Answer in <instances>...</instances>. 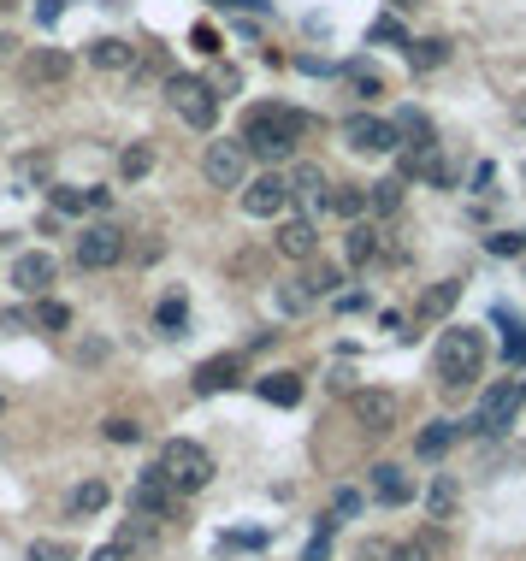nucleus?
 <instances>
[{
    "instance_id": "nucleus-44",
    "label": "nucleus",
    "mask_w": 526,
    "mask_h": 561,
    "mask_svg": "<svg viewBox=\"0 0 526 561\" xmlns=\"http://www.w3.org/2000/svg\"><path fill=\"white\" fill-rule=\"evenodd\" d=\"M60 12H66V0H42V12H36V18H42V24H54Z\"/></svg>"
},
{
    "instance_id": "nucleus-33",
    "label": "nucleus",
    "mask_w": 526,
    "mask_h": 561,
    "mask_svg": "<svg viewBox=\"0 0 526 561\" xmlns=\"http://www.w3.org/2000/svg\"><path fill=\"white\" fill-rule=\"evenodd\" d=\"M349 89H355L361 101H373V95H385V83H379V77H373L367 65H349Z\"/></svg>"
},
{
    "instance_id": "nucleus-21",
    "label": "nucleus",
    "mask_w": 526,
    "mask_h": 561,
    "mask_svg": "<svg viewBox=\"0 0 526 561\" xmlns=\"http://www.w3.org/2000/svg\"><path fill=\"white\" fill-rule=\"evenodd\" d=\"M456 437H461V426H456V420H432L426 432L414 437V455H420V461H438V455H444V449H450Z\"/></svg>"
},
{
    "instance_id": "nucleus-24",
    "label": "nucleus",
    "mask_w": 526,
    "mask_h": 561,
    "mask_svg": "<svg viewBox=\"0 0 526 561\" xmlns=\"http://www.w3.org/2000/svg\"><path fill=\"white\" fill-rule=\"evenodd\" d=\"M379 243H385V237H379L373 225H355L349 243H343V249H349V266H373V260H379Z\"/></svg>"
},
{
    "instance_id": "nucleus-32",
    "label": "nucleus",
    "mask_w": 526,
    "mask_h": 561,
    "mask_svg": "<svg viewBox=\"0 0 526 561\" xmlns=\"http://www.w3.org/2000/svg\"><path fill=\"white\" fill-rule=\"evenodd\" d=\"M30 319H36L42 331H66V325H71V308H66V302H48V296H42V302H36V313H30Z\"/></svg>"
},
{
    "instance_id": "nucleus-8",
    "label": "nucleus",
    "mask_w": 526,
    "mask_h": 561,
    "mask_svg": "<svg viewBox=\"0 0 526 561\" xmlns=\"http://www.w3.org/2000/svg\"><path fill=\"white\" fill-rule=\"evenodd\" d=\"M290 201H296V189H290L284 172H261V178L243 184V213H249V219H278Z\"/></svg>"
},
{
    "instance_id": "nucleus-9",
    "label": "nucleus",
    "mask_w": 526,
    "mask_h": 561,
    "mask_svg": "<svg viewBox=\"0 0 526 561\" xmlns=\"http://www.w3.org/2000/svg\"><path fill=\"white\" fill-rule=\"evenodd\" d=\"M343 142H349L355 154H396V148H402V136H396V119H373V113H355V119H343Z\"/></svg>"
},
{
    "instance_id": "nucleus-11",
    "label": "nucleus",
    "mask_w": 526,
    "mask_h": 561,
    "mask_svg": "<svg viewBox=\"0 0 526 561\" xmlns=\"http://www.w3.org/2000/svg\"><path fill=\"white\" fill-rule=\"evenodd\" d=\"M349 414H355L367 432H391L396 426V396L391 390H355V396H349Z\"/></svg>"
},
{
    "instance_id": "nucleus-34",
    "label": "nucleus",
    "mask_w": 526,
    "mask_h": 561,
    "mask_svg": "<svg viewBox=\"0 0 526 561\" xmlns=\"http://www.w3.org/2000/svg\"><path fill=\"white\" fill-rule=\"evenodd\" d=\"M71 556H77L71 544H54V538H36V544H30V556H24V561H71Z\"/></svg>"
},
{
    "instance_id": "nucleus-2",
    "label": "nucleus",
    "mask_w": 526,
    "mask_h": 561,
    "mask_svg": "<svg viewBox=\"0 0 526 561\" xmlns=\"http://www.w3.org/2000/svg\"><path fill=\"white\" fill-rule=\"evenodd\" d=\"M479 367H485V337L473 325H450L438 337V384L444 390H467L479 378Z\"/></svg>"
},
{
    "instance_id": "nucleus-38",
    "label": "nucleus",
    "mask_w": 526,
    "mask_h": 561,
    "mask_svg": "<svg viewBox=\"0 0 526 561\" xmlns=\"http://www.w3.org/2000/svg\"><path fill=\"white\" fill-rule=\"evenodd\" d=\"M367 36H373V42H408V36H402V24H396V18H379V24H373V30H367Z\"/></svg>"
},
{
    "instance_id": "nucleus-36",
    "label": "nucleus",
    "mask_w": 526,
    "mask_h": 561,
    "mask_svg": "<svg viewBox=\"0 0 526 561\" xmlns=\"http://www.w3.org/2000/svg\"><path fill=\"white\" fill-rule=\"evenodd\" d=\"M136 437H142L136 420H125V414H113V420H107V443H136Z\"/></svg>"
},
{
    "instance_id": "nucleus-22",
    "label": "nucleus",
    "mask_w": 526,
    "mask_h": 561,
    "mask_svg": "<svg viewBox=\"0 0 526 561\" xmlns=\"http://www.w3.org/2000/svg\"><path fill=\"white\" fill-rule=\"evenodd\" d=\"M290 189H296V201H308V207H331V189H326V172H320V166H296V172H290Z\"/></svg>"
},
{
    "instance_id": "nucleus-19",
    "label": "nucleus",
    "mask_w": 526,
    "mask_h": 561,
    "mask_svg": "<svg viewBox=\"0 0 526 561\" xmlns=\"http://www.w3.org/2000/svg\"><path fill=\"white\" fill-rule=\"evenodd\" d=\"M461 302V278H438L432 290H420V319H450Z\"/></svg>"
},
{
    "instance_id": "nucleus-42",
    "label": "nucleus",
    "mask_w": 526,
    "mask_h": 561,
    "mask_svg": "<svg viewBox=\"0 0 526 561\" xmlns=\"http://www.w3.org/2000/svg\"><path fill=\"white\" fill-rule=\"evenodd\" d=\"M355 508H361V497H355V491H337V508H331V514H337V520H349V514H355Z\"/></svg>"
},
{
    "instance_id": "nucleus-31",
    "label": "nucleus",
    "mask_w": 526,
    "mask_h": 561,
    "mask_svg": "<svg viewBox=\"0 0 526 561\" xmlns=\"http://www.w3.org/2000/svg\"><path fill=\"white\" fill-rule=\"evenodd\" d=\"M119 172H125V178H148V172H154V148H142V142H131V148H125V154H119Z\"/></svg>"
},
{
    "instance_id": "nucleus-26",
    "label": "nucleus",
    "mask_w": 526,
    "mask_h": 561,
    "mask_svg": "<svg viewBox=\"0 0 526 561\" xmlns=\"http://www.w3.org/2000/svg\"><path fill=\"white\" fill-rule=\"evenodd\" d=\"M154 325H160L166 337H178V331L190 325V302H184L178 290H172V296H160V308H154Z\"/></svg>"
},
{
    "instance_id": "nucleus-25",
    "label": "nucleus",
    "mask_w": 526,
    "mask_h": 561,
    "mask_svg": "<svg viewBox=\"0 0 526 561\" xmlns=\"http://www.w3.org/2000/svg\"><path fill=\"white\" fill-rule=\"evenodd\" d=\"M396 207H402V178H379V184H367V213L391 219Z\"/></svg>"
},
{
    "instance_id": "nucleus-17",
    "label": "nucleus",
    "mask_w": 526,
    "mask_h": 561,
    "mask_svg": "<svg viewBox=\"0 0 526 561\" xmlns=\"http://www.w3.org/2000/svg\"><path fill=\"white\" fill-rule=\"evenodd\" d=\"M89 65L95 71H136V48L119 36H101V42H89Z\"/></svg>"
},
{
    "instance_id": "nucleus-1",
    "label": "nucleus",
    "mask_w": 526,
    "mask_h": 561,
    "mask_svg": "<svg viewBox=\"0 0 526 561\" xmlns=\"http://www.w3.org/2000/svg\"><path fill=\"white\" fill-rule=\"evenodd\" d=\"M308 113H296V107H249V119H243V148L249 154H261V160H290L296 154V142L308 136Z\"/></svg>"
},
{
    "instance_id": "nucleus-10",
    "label": "nucleus",
    "mask_w": 526,
    "mask_h": 561,
    "mask_svg": "<svg viewBox=\"0 0 526 561\" xmlns=\"http://www.w3.org/2000/svg\"><path fill=\"white\" fill-rule=\"evenodd\" d=\"M131 508H136V520H166L172 508H178V485L160 473V461L136 479V491H131Z\"/></svg>"
},
{
    "instance_id": "nucleus-29",
    "label": "nucleus",
    "mask_w": 526,
    "mask_h": 561,
    "mask_svg": "<svg viewBox=\"0 0 526 561\" xmlns=\"http://www.w3.org/2000/svg\"><path fill=\"white\" fill-rule=\"evenodd\" d=\"M331 213H343V219L367 213V189H361V184H337V189H331Z\"/></svg>"
},
{
    "instance_id": "nucleus-28",
    "label": "nucleus",
    "mask_w": 526,
    "mask_h": 561,
    "mask_svg": "<svg viewBox=\"0 0 526 561\" xmlns=\"http://www.w3.org/2000/svg\"><path fill=\"white\" fill-rule=\"evenodd\" d=\"M450 60V42H438V36H432V42H408V65H414V71H432V65H444Z\"/></svg>"
},
{
    "instance_id": "nucleus-5",
    "label": "nucleus",
    "mask_w": 526,
    "mask_h": 561,
    "mask_svg": "<svg viewBox=\"0 0 526 561\" xmlns=\"http://www.w3.org/2000/svg\"><path fill=\"white\" fill-rule=\"evenodd\" d=\"M166 101H172V113H178L190 130L219 125V95H213L201 77H172V83H166Z\"/></svg>"
},
{
    "instance_id": "nucleus-3",
    "label": "nucleus",
    "mask_w": 526,
    "mask_h": 561,
    "mask_svg": "<svg viewBox=\"0 0 526 561\" xmlns=\"http://www.w3.org/2000/svg\"><path fill=\"white\" fill-rule=\"evenodd\" d=\"M160 473L178 485V497H196V491L213 485V455H207L201 443H190V437H172V443L160 449Z\"/></svg>"
},
{
    "instance_id": "nucleus-7",
    "label": "nucleus",
    "mask_w": 526,
    "mask_h": 561,
    "mask_svg": "<svg viewBox=\"0 0 526 561\" xmlns=\"http://www.w3.org/2000/svg\"><path fill=\"white\" fill-rule=\"evenodd\" d=\"M71 260H77V272H107V266H119V260H125V231H119V225H83Z\"/></svg>"
},
{
    "instance_id": "nucleus-27",
    "label": "nucleus",
    "mask_w": 526,
    "mask_h": 561,
    "mask_svg": "<svg viewBox=\"0 0 526 561\" xmlns=\"http://www.w3.org/2000/svg\"><path fill=\"white\" fill-rule=\"evenodd\" d=\"M314 302H320V296L308 290V278H290V284H278V308L290 313V319H296V313H308Z\"/></svg>"
},
{
    "instance_id": "nucleus-43",
    "label": "nucleus",
    "mask_w": 526,
    "mask_h": 561,
    "mask_svg": "<svg viewBox=\"0 0 526 561\" xmlns=\"http://www.w3.org/2000/svg\"><path fill=\"white\" fill-rule=\"evenodd\" d=\"M196 48H201V54H219V36H213L207 24H201V30H196Z\"/></svg>"
},
{
    "instance_id": "nucleus-15",
    "label": "nucleus",
    "mask_w": 526,
    "mask_h": 561,
    "mask_svg": "<svg viewBox=\"0 0 526 561\" xmlns=\"http://www.w3.org/2000/svg\"><path fill=\"white\" fill-rule=\"evenodd\" d=\"M237 378H243V355H213V361H201L196 367L190 384H196L201 396H219V390H231Z\"/></svg>"
},
{
    "instance_id": "nucleus-16",
    "label": "nucleus",
    "mask_w": 526,
    "mask_h": 561,
    "mask_svg": "<svg viewBox=\"0 0 526 561\" xmlns=\"http://www.w3.org/2000/svg\"><path fill=\"white\" fill-rule=\"evenodd\" d=\"M373 497L385 502V508H402V502L414 497V479L396 461H385V467H373Z\"/></svg>"
},
{
    "instance_id": "nucleus-18",
    "label": "nucleus",
    "mask_w": 526,
    "mask_h": 561,
    "mask_svg": "<svg viewBox=\"0 0 526 561\" xmlns=\"http://www.w3.org/2000/svg\"><path fill=\"white\" fill-rule=\"evenodd\" d=\"M255 396L272 402V408H296V402H302V378L296 373H266V378H255Z\"/></svg>"
},
{
    "instance_id": "nucleus-47",
    "label": "nucleus",
    "mask_w": 526,
    "mask_h": 561,
    "mask_svg": "<svg viewBox=\"0 0 526 561\" xmlns=\"http://www.w3.org/2000/svg\"><path fill=\"white\" fill-rule=\"evenodd\" d=\"M521 272H526V254H521Z\"/></svg>"
},
{
    "instance_id": "nucleus-39",
    "label": "nucleus",
    "mask_w": 526,
    "mask_h": 561,
    "mask_svg": "<svg viewBox=\"0 0 526 561\" xmlns=\"http://www.w3.org/2000/svg\"><path fill=\"white\" fill-rule=\"evenodd\" d=\"M503 355H509V367H521V361H526V325H521V331H509V343H503Z\"/></svg>"
},
{
    "instance_id": "nucleus-14",
    "label": "nucleus",
    "mask_w": 526,
    "mask_h": 561,
    "mask_svg": "<svg viewBox=\"0 0 526 561\" xmlns=\"http://www.w3.org/2000/svg\"><path fill=\"white\" fill-rule=\"evenodd\" d=\"M272 249L284 254V260H314V254H320V231H314V219H284L278 237H272Z\"/></svg>"
},
{
    "instance_id": "nucleus-35",
    "label": "nucleus",
    "mask_w": 526,
    "mask_h": 561,
    "mask_svg": "<svg viewBox=\"0 0 526 561\" xmlns=\"http://www.w3.org/2000/svg\"><path fill=\"white\" fill-rule=\"evenodd\" d=\"M337 284H343V272H337V266H314V272H308V290H314V296H331Z\"/></svg>"
},
{
    "instance_id": "nucleus-12",
    "label": "nucleus",
    "mask_w": 526,
    "mask_h": 561,
    "mask_svg": "<svg viewBox=\"0 0 526 561\" xmlns=\"http://www.w3.org/2000/svg\"><path fill=\"white\" fill-rule=\"evenodd\" d=\"M54 254H42V249H30V254H18L12 260V284L24 290V296H48V284H54Z\"/></svg>"
},
{
    "instance_id": "nucleus-4",
    "label": "nucleus",
    "mask_w": 526,
    "mask_h": 561,
    "mask_svg": "<svg viewBox=\"0 0 526 561\" xmlns=\"http://www.w3.org/2000/svg\"><path fill=\"white\" fill-rule=\"evenodd\" d=\"M521 402H526V384H521V378H503V384H491V390L473 402V420H467L461 432H479V437L509 432L515 414H521Z\"/></svg>"
},
{
    "instance_id": "nucleus-20",
    "label": "nucleus",
    "mask_w": 526,
    "mask_h": 561,
    "mask_svg": "<svg viewBox=\"0 0 526 561\" xmlns=\"http://www.w3.org/2000/svg\"><path fill=\"white\" fill-rule=\"evenodd\" d=\"M396 136H402L408 154H432V119H426V113L402 107V113H396Z\"/></svg>"
},
{
    "instance_id": "nucleus-23",
    "label": "nucleus",
    "mask_w": 526,
    "mask_h": 561,
    "mask_svg": "<svg viewBox=\"0 0 526 561\" xmlns=\"http://www.w3.org/2000/svg\"><path fill=\"white\" fill-rule=\"evenodd\" d=\"M456 502H461L456 479H450V473H438V479H432V491H426V514H432V520H450V514H456Z\"/></svg>"
},
{
    "instance_id": "nucleus-6",
    "label": "nucleus",
    "mask_w": 526,
    "mask_h": 561,
    "mask_svg": "<svg viewBox=\"0 0 526 561\" xmlns=\"http://www.w3.org/2000/svg\"><path fill=\"white\" fill-rule=\"evenodd\" d=\"M201 178L213 189H243L249 184V148H243V136H231V142H207V154H201Z\"/></svg>"
},
{
    "instance_id": "nucleus-41",
    "label": "nucleus",
    "mask_w": 526,
    "mask_h": 561,
    "mask_svg": "<svg viewBox=\"0 0 526 561\" xmlns=\"http://www.w3.org/2000/svg\"><path fill=\"white\" fill-rule=\"evenodd\" d=\"M89 561H131V544H101Z\"/></svg>"
},
{
    "instance_id": "nucleus-40",
    "label": "nucleus",
    "mask_w": 526,
    "mask_h": 561,
    "mask_svg": "<svg viewBox=\"0 0 526 561\" xmlns=\"http://www.w3.org/2000/svg\"><path fill=\"white\" fill-rule=\"evenodd\" d=\"M391 561H432V556H426V538H414V544H396Z\"/></svg>"
},
{
    "instance_id": "nucleus-37",
    "label": "nucleus",
    "mask_w": 526,
    "mask_h": 561,
    "mask_svg": "<svg viewBox=\"0 0 526 561\" xmlns=\"http://www.w3.org/2000/svg\"><path fill=\"white\" fill-rule=\"evenodd\" d=\"M491 254H526V231H497L491 237Z\"/></svg>"
},
{
    "instance_id": "nucleus-13",
    "label": "nucleus",
    "mask_w": 526,
    "mask_h": 561,
    "mask_svg": "<svg viewBox=\"0 0 526 561\" xmlns=\"http://www.w3.org/2000/svg\"><path fill=\"white\" fill-rule=\"evenodd\" d=\"M66 77H71V54H66V48H36V54H24V83L54 89V83H66Z\"/></svg>"
},
{
    "instance_id": "nucleus-46",
    "label": "nucleus",
    "mask_w": 526,
    "mask_h": 561,
    "mask_svg": "<svg viewBox=\"0 0 526 561\" xmlns=\"http://www.w3.org/2000/svg\"><path fill=\"white\" fill-rule=\"evenodd\" d=\"M0 414H6V390H0Z\"/></svg>"
},
{
    "instance_id": "nucleus-30",
    "label": "nucleus",
    "mask_w": 526,
    "mask_h": 561,
    "mask_svg": "<svg viewBox=\"0 0 526 561\" xmlns=\"http://www.w3.org/2000/svg\"><path fill=\"white\" fill-rule=\"evenodd\" d=\"M101 508H107V485L101 479H89V485L71 491V514H101Z\"/></svg>"
},
{
    "instance_id": "nucleus-45",
    "label": "nucleus",
    "mask_w": 526,
    "mask_h": 561,
    "mask_svg": "<svg viewBox=\"0 0 526 561\" xmlns=\"http://www.w3.org/2000/svg\"><path fill=\"white\" fill-rule=\"evenodd\" d=\"M408 6H420V0H391V12H408Z\"/></svg>"
}]
</instances>
